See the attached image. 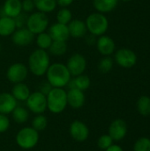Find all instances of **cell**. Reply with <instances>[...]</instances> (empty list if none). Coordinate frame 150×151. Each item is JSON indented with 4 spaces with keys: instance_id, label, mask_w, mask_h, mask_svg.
I'll return each instance as SVG.
<instances>
[{
    "instance_id": "obj_40",
    "label": "cell",
    "mask_w": 150,
    "mask_h": 151,
    "mask_svg": "<svg viewBox=\"0 0 150 151\" xmlns=\"http://www.w3.org/2000/svg\"><path fill=\"white\" fill-rule=\"evenodd\" d=\"M121 1H123V2H129V1H131V0H121Z\"/></svg>"
},
{
    "instance_id": "obj_33",
    "label": "cell",
    "mask_w": 150,
    "mask_h": 151,
    "mask_svg": "<svg viewBox=\"0 0 150 151\" xmlns=\"http://www.w3.org/2000/svg\"><path fill=\"white\" fill-rule=\"evenodd\" d=\"M113 140L112 138L109 135V134H103V135H101L98 140H97V146L99 149L103 150H107L111 145L113 144Z\"/></svg>"
},
{
    "instance_id": "obj_8",
    "label": "cell",
    "mask_w": 150,
    "mask_h": 151,
    "mask_svg": "<svg viewBox=\"0 0 150 151\" xmlns=\"http://www.w3.org/2000/svg\"><path fill=\"white\" fill-rule=\"evenodd\" d=\"M28 68L27 65H24L23 63H14L11 64L6 70V78L7 80L12 83H19L24 82L28 75Z\"/></svg>"
},
{
    "instance_id": "obj_29",
    "label": "cell",
    "mask_w": 150,
    "mask_h": 151,
    "mask_svg": "<svg viewBox=\"0 0 150 151\" xmlns=\"http://www.w3.org/2000/svg\"><path fill=\"white\" fill-rule=\"evenodd\" d=\"M56 19H57V22L67 25L72 19V12L67 7L60 8L57 12Z\"/></svg>"
},
{
    "instance_id": "obj_30",
    "label": "cell",
    "mask_w": 150,
    "mask_h": 151,
    "mask_svg": "<svg viewBox=\"0 0 150 151\" xmlns=\"http://www.w3.org/2000/svg\"><path fill=\"white\" fill-rule=\"evenodd\" d=\"M48 119L43 114H37L32 120V127L37 132H42L46 129Z\"/></svg>"
},
{
    "instance_id": "obj_27",
    "label": "cell",
    "mask_w": 150,
    "mask_h": 151,
    "mask_svg": "<svg viewBox=\"0 0 150 151\" xmlns=\"http://www.w3.org/2000/svg\"><path fill=\"white\" fill-rule=\"evenodd\" d=\"M34 40H35V43H36L38 49H42V50H49V48L50 47V45L53 42L51 36L46 31L36 35V38H34Z\"/></svg>"
},
{
    "instance_id": "obj_38",
    "label": "cell",
    "mask_w": 150,
    "mask_h": 151,
    "mask_svg": "<svg viewBox=\"0 0 150 151\" xmlns=\"http://www.w3.org/2000/svg\"><path fill=\"white\" fill-rule=\"evenodd\" d=\"M56 1L57 6H59L60 8H65V7L68 8L74 2V0H56Z\"/></svg>"
},
{
    "instance_id": "obj_31",
    "label": "cell",
    "mask_w": 150,
    "mask_h": 151,
    "mask_svg": "<svg viewBox=\"0 0 150 151\" xmlns=\"http://www.w3.org/2000/svg\"><path fill=\"white\" fill-rule=\"evenodd\" d=\"M113 65H114V61H113V59L110 56L109 57H103L98 62L97 68H98L100 73H110L112 70Z\"/></svg>"
},
{
    "instance_id": "obj_39",
    "label": "cell",
    "mask_w": 150,
    "mask_h": 151,
    "mask_svg": "<svg viewBox=\"0 0 150 151\" xmlns=\"http://www.w3.org/2000/svg\"><path fill=\"white\" fill-rule=\"evenodd\" d=\"M105 151H124L123 149L119 146V145H116V144H112Z\"/></svg>"
},
{
    "instance_id": "obj_2",
    "label": "cell",
    "mask_w": 150,
    "mask_h": 151,
    "mask_svg": "<svg viewBox=\"0 0 150 151\" xmlns=\"http://www.w3.org/2000/svg\"><path fill=\"white\" fill-rule=\"evenodd\" d=\"M46 81L50 83L52 88H64L66 87L71 79L72 75L68 71L65 64L63 63H53L49 66L46 73Z\"/></svg>"
},
{
    "instance_id": "obj_36",
    "label": "cell",
    "mask_w": 150,
    "mask_h": 151,
    "mask_svg": "<svg viewBox=\"0 0 150 151\" xmlns=\"http://www.w3.org/2000/svg\"><path fill=\"white\" fill-rule=\"evenodd\" d=\"M27 14L22 12L19 15H18L17 17L14 18V21H15V24H16V27L17 28L25 27H26V23H27Z\"/></svg>"
},
{
    "instance_id": "obj_34",
    "label": "cell",
    "mask_w": 150,
    "mask_h": 151,
    "mask_svg": "<svg viewBox=\"0 0 150 151\" xmlns=\"http://www.w3.org/2000/svg\"><path fill=\"white\" fill-rule=\"evenodd\" d=\"M10 127V119L7 115L0 113V134H4L8 131Z\"/></svg>"
},
{
    "instance_id": "obj_4",
    "label": "cell",
    "mask_w": 150,
    "mask_h": 151,
    "mask_svg": "<svg viewBox=\"0 0 150 151\" xmlns=\"http://www.w3.org/2000/svg\"><path fill=\"white\" fill-rule=\"evenodd\" d=\"M85 23L88 32L95 37L105 35L109 27V20L107 17L103 13L98 12L90 13L87 17Z\"/></svg>"
},
{
    "instance_id": "obj_28",
    "label": "cell",
    "mask_w": 150,
    "mask_h": 151,
    "mask_svg": "<svg viewBox=\"0 0 150 151\" xmlns=\"http://www.w3.org/2000/svg\"><path fill=\"white\" fill-rule=\"evenodd\" d=\"M137 111L138 112L144 116H149L150 115V97L148 96H141L136 104Z\"/></svg>"
},
{
    "instance_id": "obj_41",
    "label": "cell",
    "mask_w": 150,
    "mask_h": 151,
    "mask_svg": "<svg viewBox=\"0 0 150 151\" xmlns=\"http://www.w3.org/2000/svg\"><path fill=\"white\" fill-rule=\"evenodd\" d=\"M2 50V45H1V43H0V51Z\"/></svg>"
},
{
    "instance_id": "obj_26",
    "label": "cell",
    "mask_w": 150,
    "mask_h": 151,
    "mask_svg": "<svg viewBox=\"0 0 150 151\" xmlns=\"http://www.w3.org/2000/svg\"><path fill=\"white\" fill-rule=\"evenodd\" d=\"M11 114L13 121H15L17 124H24L28 120L29 118V112L27 109L21 106H17Z\"/></svg>"
},
{
    "instance_id": "obj_12",
    "label": "cell",
    "mask_w": 150,
    "mask_h": 151,
    "mask_svg": "<svg viewBox=\"0 0 150 151\" xmlns=\"http://www.w3.org/2000/svg\"><path fill=\"white\" fill-rule=\"evenodd\" d=\"M11 36V42L14 45L19 47H25L30 45L34 41L35 35L25 27L21 28H17Z\"/></svg>"
},
{
    "instance_id": "obj_32",
    "label": "cell",
    "mask_w": 150,
    "mask_h": 151,
    "mask_svg": "<svg viewBox=\"0 0 150 151\" xmlns=\"http://www.w3.org/2000/svg\"><path fill=\"white\" fill-rule=\"evenodd\" d=\"M133 151H150V139L141 137L133 145Z\"/></svg>"
},
{
    "instance_id": "obj_17",
    "label": "cell",
    "mask_w": 150,
    "mask_h": 151,
    "mask_svg": "<svg viewBox=\"0 0 150 151\" xmlns=\"http://www.w3.org/2000/svg\"><path fill=\"white\" fill-rule=\"evenodd\" d=\"M67 27H68L70 37L79 39V38H83L87 35L88 29H87L85 21L82 19H72L67 24Z\"/></svg>"
},
{
    "instance_id": "obj_11",
    "label": "cell",
    "mask_w": 150,
    "mask_h": 151,
    "mask_svg": "<svg viewBox=\"0 0 150 151\" xmlns=\"http://www.w3.org/2000/svg\"><path fill=\"white\" fill-rule=\"evenodd\" d=\"M69 134L74 141L83 142L87 141L89 136V129L84 122L74 120L69 126Z\"/></svg>"
},
{
    "instance_id": "obj_16",
    "label": "cell",
    "mask_w": 150,
    "mask_h": 151,
    "mask_svg": "<svg viewBox=\"0 0 150 151\" xmlns=\"http://www.w3.org/2000/svg\"><path fill=\"white\" fill-rule=\"evenodd\" d=\"M67 95V105L72 109L81 108L86 102V96L84 91H81L78 88H69L66 91Z\"/></svg>"
},
{
    "instance_id": "obj_5",
    "label": "cell",
    "mask_w": 150,
    "mask_h": 151,
    "mask_svg": "<svg viewBox=\"0 0 150 151\" xmlns=\"http://www.w3.org/2000/svg\"><path fill=\"white\" fill-rule=\"evenodd\" d=\"M39 139V132L34 130L32 127H25L19 129L15 137L17 145L26 150L34 149L38 144Z\"/></svg>"
},
{
    "instance_id": "obj_22",
    "label": "cell",
    "mask_w": 150,
    "mask_h": 151,
    "mask_svg": "<svg viewBox=\"0 0 150 151\" xmlns=\"http://www.w3.org/2000/svg\"><path fill=\"white\" fill-rule=\"evenodd\" d=\"M90 85H91V80L89 76L83 73L72 78L67 86L69 87V88H78L85 92L89 88Z\"/></svg>"
},
{
    "instance_id": "obj_25",
    "label": "cell",
    "mask_w": 150,
    "mask_h": 151,
    "mask_svg": "<svg viewBox=\"0 0 150 151\" xmlns=\"http://www.w3.org/2000/svg\"><path fill=\"white\" fill-rule=\"evenodd\" d=\"M68 50V46L66 42H59V41H53L50 47L47 50L50 55L54 57H62L64 56Z\"/></svg>"
},
{
    "instance_id": "obj_14",
    "label": "cell",
    "mask_w": 150,
    "mask_h": 151,
    "mask_svg": "<svg viewBox=\"0 0 150 151\" xmlns=\"http://www.w3.org/2000/svg\"><path fill=\"white\" fill-rule=\"evenodd\" d=\"M127 134V125L125 120L118 119L111 122L109 127V135L115 142L123 140Z\"/></svg>"
},
{
    "instance_id": "obj_21",
    "label": "cell",
    "mask_w": 150,
    "mask_h": 151,
    "mask_svg": "<svg viewBox=\"0 0 150 151\" xmlns=\"http://www.w3.org/2000/svg\"><path fill=\"white\" fill-rule=\"evenodd\" d=\"M17 29L14 19L7 16H0V36H11Z\"/></svg>"
},
{
    "instance_id": "obj_1",
    "label": "cell",
    "mask_w": 150,
    "mask_h": 151,
    "mask_svg": "<svg viewBox=\"0 0 150 151\" xmlns=\"http://www.w3.org/2000/svg\"><path fill=\"white\" fill-rule=\"evenodd\" d=\"M50 65V57L47 50L36 49L31 52L27 59L28 71L36 77L45 75Z\"/></svg>"
},
{
    "instance_id": "obj_10",
    "label": "cell",
    "mask_w": 150,
    "mask_h": 151,
    "mask_svg": "<svg viewBox=\"0 0 150 151\" xmlns=\"http://www.w3.org/2000/svg\"><path fill=\"white\" fill-rule=\"evenodd\" d=\"M115 62L123 68H131L137 63V56L134 51L127 48L118 50L114 55Z\"/></svg>"
},
{
    "instance_id": "obj_20",
    "label": "cell",
    "mask_w": 150,
    "mask_h": 151,
    "mask_svg": "<svg viewBox=\"0 0 150 151\" xmlns=\"http://www.w3.org/2000/svg\"><path fill=\"white\" fill-rule=\"evenodd\" d=\"M11 94L17 100V102H26L28 96H30L31 91L29 87L26 83L19 82L13 84Z\"/></svg>"
},
{
    "instance_id": "obj_6",
    "label": "cell",
    "mask_w": 150,
    "mask_h": 151,
    "mask_svg": "<svg viewBox=\"0 0 150 151\" xmlns=\"http://www.w3.org/2000/svg\"><path fill=\"white\" fill-rule=\"evenodd\" d=\"M50 27V20L46 13L41 12H33L27 16L26 27L34 35L45 32Z\"/></svg>"
},
{
    "instance_id": "obj_19",
    "label": "cell",
    "mask_w": 150,
    "mask_h": 151,
    "mask_svg": "<svg viewBox=\"0 0 150 151\" xmlns=\"http://www.w3.org/2000/svg\"><path fill=\"white\" fill-rule=\"evenodd\" d=\"M18 102L11 93L3 92L0 93V113L8 115L11 114L13 110L18 106Z\"/></svg>"
},
{
    "instance_id": "obj_3",
    "label": "cell",
    "mask_w": 150,
    "mask_h": 151,
    "mask_svg": "<svg viewBox=\"0 0 150 151\" xmlns=\"http://www.w3.org/2000/svg\"><path fill=\"white\" fill-rule=\"evenodd\" d=\"M47 109L53 114L62 113L67 105V95L64 88H52L46 95Z\"/></svg>"
},
{
    "instance_id": "obj_18",
    "label": "cell",
    "mask_w": 150,
    "mask_h": 151,
    "mask_svg": "<svg viewBox=\"0 0 150 151\" xmlns=\"http://www.w3.org/2000/svg\"><path fill=\"white\" fill-rule=\"evenodd\" d=\"M2 14L0 16H7L14 19L22 12L21 0H5L1 7Z\"/></svg>"
},
{
    "instance_id": "obj_24",
    "label": "cell",
    "mask_w": 150,
    "mask_h": 151,
    "mask_svg": "<svg viewBox=\"0 0 150 151\" xmlns=\"http://www.w3.org/2000/svg\"><path fill=\"white\" fill-rule=\"evenodd\" d=\"M34 3L38 12L46 14L54 12L57 7L56 0H34Z\"/></svg>"
},
{
    "instance_id": "obj_13",
    "label": "cell",
    "mask_w": 150,
    "mask_h": 151,
    "mask_svg": "<svg viewBox=\"0 0 150 151\" xmlns=\"http://www.w3.org/2000/svg\"><path fill=\"white\" fill-rule=\"evenodd\" d=\"M95 45L98 52L103 57L111 56V54L114 53L116 50V44L114 40L111 37L105 35L98 36L95 42Z\"/></svg>"
},
{
    "instance_id": "obj_23",
    "label": "cell",
    "mask_w": 150,
    "mask_h": 151,
    "mask_svg": "<svg viewBox=\"0 0 150 151\" xmlns=\"http://www.w3.org/2000/svg\"><path fill=\"white\" fill-rule=\"evenodd\" d=\"M92 4L96 12L104 14L112 12L117 7L118 0H92Z\"/></svg>"
},
{
    "instance_id": "obj_7",
    "label": "cell",
    "mask_w": 150,
    "mask_h": 151,
    "mask_svg": "<svg viewBox=\"0 0 150 151\" xmlns=\"http://www.w3.org/2000/svg\"><path fill=\"white\" fill-rule=\"evenodd\" d=\"M27 108L31 112L37 114H43L47 110V98L42 92L34 91L30 94L26 101Z\"/></svg>"
},
{
    "instance_id": "obj_15",
    "label": "cell",
    "mask_w": 150,
    "mask_h": 151,
    "mask_svg": "<svg viewBox=\"0 0 150 151\" xmlns=\"http://www.w3.org/2000/svg\"><path fill=\"white\" fill-rule=\"evenodd\" d=\"M48 33L53 41L66 42L70 38V34L67 25L56 22L48 27Z\"/></svg>"
},
{
    "instance_id": "obj_37",
    "label": "cell",
    "mask_w": 150,
    "mask_h": 151,
    "mask_svg": "<svg viewBox=\"0 0 150 151\" xmlns=\"http://www.w3.org/2000/svg\"><path fill=\"white\" fill-rule=\"evenodd\" d=\"M52 88V87L50 85V83L46 81L45 82H42V84H41V86H40V88H39V91L40 92H42V94H44L45 96L50 91V89Z\"/></svg>"
},
{
    "instance_id": "obj_35",
    "label": "cell",
    "mask_w": 150,
    "mask_h": 151,
    "mask_svg": "<svg viewBox=\"0 0 150 151\" xmlns=\"http://www.w3.org/2000/svg\"><path fill=\"white\" fill-rule=\"evenodd\" d=\"M22 12L25 13H31L35 9L34 0H21Z\"/></svg>"
},
{
    "instance_id": "obj_9",
    "label": "cell",
    "mask_w": 150,
    "mask_h": 151,
    "mask_svg": "<svg viewBox=\"0 0 150 151\" xmlns=\"http://www.w3.org/2000/svg\"><path fill=\"white\" fill-rule=\"evenodd\" d=\"M87 59L81 53H74L66 61V67L72 77L83 74L87 69Z\"/></svg>"
}]
</instances>
